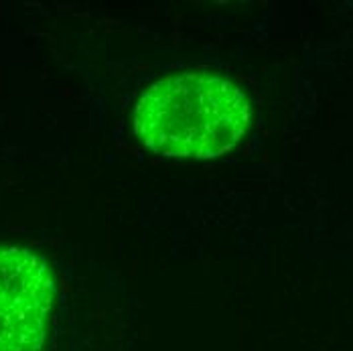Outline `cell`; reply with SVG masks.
Returning <instances> with one entry per match:
<instances>
[{"mask_svg": "<svg viewBox=\"0 0 353 351\" xmlns=\"http://www.w3.org/2000/svg\"><path fill=\"white\" fill-rule=\"evenodd\" d=\"M248 122L244 92L212 73L165 77L142 94L134 112L137 137L165 157H219L240 142Z\"/></svg>", "mask_w": 353, "mask_h": 351, "instance_id": "obj_1", "label": "cell"}, {"mask_svg": "<svg viewBox=\"0 0 353 351\" xmlns=\"http://www.w3.org/2000/svg\"><path fill=\"white\" fill-rule=\"evenodd\" d=\"M53 305V279L37 254L0 248V351H39Z\"/></svg>", "mask_w": 353, "mask_h": 351, "instance_id": "obj_2", "label": "cell"}]
</instances>
